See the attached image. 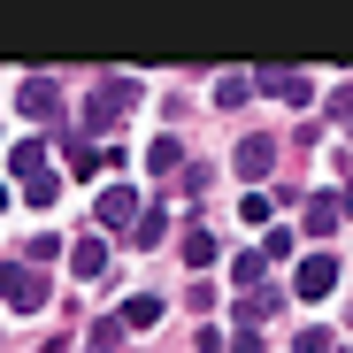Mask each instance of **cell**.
<instances>
[{
  "label": "cell",
  "mask_w": 353,
  "mask_h": 353,
  "mask_svg": "<svg viewBox=\"0 0 353 353\" xmlns=\"http://www.w3.org/2000/svg\"><path fill=\"white\" fill-rule=\"evenodd\" d=\"M246 92H261V77H246V70L215 77V108H246Z\"/></svg>",
  "instance_id": "10"
},
{
  "label": "cell",
  "mask_w": 353,
  "mask_h": 353,
  "mask_svg": "<svg viewBox=\"0 0 353 353\" xmlns=\"http://www.w3.org/2000/svg\"><path fill=\"white\" fill-rule=\"evenodd\" d=\"M123 223L139 230V223H146V208H139V192H131V185H108V192H100V230H123Z\"/></svg>",
  "instance_id": "3"
},
{
  "label": "cell",
  "mask_w": 353,
  "mask_h": 353,
  "mask_svg": "<svg viewBox=\"0 0 353 353\" xmlns=\"http://www.w3.org/2000/svg\"><path fill=\"white\" fill-rule=\"evenodd\" d=\"M292 353H330V330H323V323H307L300 338H292Z\"/></svg>",
  "instance_id": "19"
},
{
  "label": "cell",
  "mask_w": 353,
  "mask_h": 353,
  "mask_svg": "<svg viewBox=\"0 0 353 353\" xmlns=\"http://www.w3.org/2000/svg\"><path fill=\"white\" fill-rule=\"evenodd\" d=\"M16 108L23 115H62V85H54V77H23L16 85Z\"/></svg>",
  "instance_id": "6"
},
{
  "label": "cell",
  "mask_w": 353,
  "mask_h": 353,
  "mask_svg": "<svg viewBox=\"0 0 353 353\" xmlns=\"http://www.w3.org/2000/svg\"><path fill=\"white\" fill-rule=\"evenodd\" d=\"M261 92H276V100H292V108H307V100H315V85H307L300 70H261Z\"/></svg>",
  "instance_id": "8"
},
{
  "label": "cell",
  "mask_w": 353,
  "mask_h": 353,
  "mask_svg": "<svg viewBox=\"0 0 353 353\" xmlns=\"http://www.w3.org/2000/svg\"><path fill=\"white\" fill-rule=\"evenodd\" d=\"M239 215L246 223H269V192H239Z\"/></svg>",
  "instance_id": "20"
},
{
  "label": "cell",
  "mask_w": 353,
  "mask_h": 353,
  "mask_svg": "<svg viewBox=\"0 0 353 353\" xmlns=\"http://www.w3.org/2000/svg\"><path fill=\"white\" fill-rule=\"evenodd\" d=\"M230 353H261V330H254V323H239V330H230Z\"/></svg>",
  "instance_id": "21"
},
{
  "label": "cell",
  "mask_w": 353,
  "mask_h": 353,
  "mask_svg": "<svg viewBox=\"0 0 353 353\" xmlns=\"http://www.w3.org/2000/svg\"><path fill=\"white\" fill-rule=\"evenodd\" d=\"M215 261V239H208V230H185V269H208Z\"/></svg>",
  "instance_id": "14"
},
{
  "label": "cell",
  "mask_w": 353,
  "mask_h": 353,
  "mask_svg": "<svg viewBox=\"0 0 353 353\" xmlns=\"http://www.w3.org/2000/svg\"><path fill=\"white\" fill-rule=\"evenodd\" d=\"M123 323H131V330H146V323H161V300H154V292H139V300H123Z\"/></svg>",
  "instance_id": "13"
},
{
  "label": "cell",
  "mask_w": 353,
  "mask_h": 353,
  "mask_svg": "<svg viewBox=\"0 0 353 353\" xmlns=\"http://www.w3.org/2000/svg\"><path fill=\"white\" fill-rule=\"evenodd\" d=\"M292 284H300V300H323V292L338 284V261L330 254H300V276H292Z\"/></svg>",
  "instance_id": "7"
},
{
  "label": "cell",
  "mask_w": 353,
  "mask_h": 353,
  "mask_svg": "<svg viewBox=\"0 0 353 353\" xmlns=\"http://www.w3.org/2000/svg\"><path fill=\"white\" fill-rule=\"evenodd\" d=\"M70 269H77V276H100V269H108V239H77V246H70Z\"/></svg>",
  "instance_id": "11"
},
{
  "label": "cell",
  "mask_w": 353,
  "mask_h": 353,
  "mask_svg": "<svg viewBox=\"0 0 353 353\" xmlns=\"http://www.w3.org/2000/svg\"><path fill=\"white\" fill-rule=\"evenodd\" d=\"M123 330H131L123 315H100V323H92V353H115V345H123Z\"/></svg>",
  "instance_id": "12"
},
{
  "label": "cell",
  "mask_w": 353,
  "mask_h": 353,
  "mask_svg": "<svg viewBox=\"0 0 353 353\" xmlns=\"http://www.w3.org/2000/svg\"><path fill=\"white\" fill-rule=\"evenodd\" d=\"M161 230H169V215H161V208H146V223L131 230V239H139V246H161Z\"/></svg>",
  "instance_id": "18"
},
{
  "label": "cell",
  "mask_w": 353,
  "mask_h": 353,
  "mask_svg": "<svg viewBox=\"0 0 353 353\" xmlns=\"http://www.w3.org/2000/svg\"><path fill=\"white\" fill-rule=\"evenodd\" d=\"M139 92H146L139 77H100V92H92V108H85V123H92V131H108L115 115H131V108H139Z\"/></svg>",
  "instance_id": "1"
},
{
  "label": "cell",
  "mask_w": 353,
  "mask_h": 353,
  "mask_svg": "<svg viewBox=\"0 0 353 353\" xmlns=\"http://www.w3.org/2000/svg\"><path fill=\"white\" fill-rule=\"evenodd\" d=\"M8 169L23 176V185H39V176H46V146H39V139H16V146H8Z\"/></svg>",
  "instance_id": "9"
},
{
  "label": "cell",
  "mask_w": 353,
  "mask_h": 353,
  "mask_svg": "<svg viewBox=\"0 0 353 353\" xmlns=\"http://www.w3.org/2000/svg\"><path fill=\"white\" fill-rule=\"evenodd\" d=\"M23 200H31V208H54V200H62V176H39V185H23Z\"/></svg>",
  "instance_id": "17"
},
{
  "label": "cell",
  "mask_w": 353,
  "mask_h": 353,
  "mask_svg": "<svg viewBox=\"0 0 353 353\" xmlns=\"http://www.w3.org/2000/svg\"><path fill=\"white\" fill-rule=\"evenodd\" d=\"M345 223V200H330V192H307L300 200V230H307V239H323V230H338Z\"/></svg>",
  "instance_id": "5"
},
{
  "label": "cell",
  "mask_w": 353,
  "mask_h": 353,
  "mask_svg": "<svg viewBox=\"0 0 353 353\" xmlns=\"http://www.w3.org/2000/svg\"><path fill=\"white\" fill-rule=\"evenodd\" d=\"M146 161H154V169H176V161H185V139H154Z\"/></svg>",
  "instance_id": "16"
},
{
  "label": "cell",
  "mask_w": 353,
  "mask_h": 353,
  "mask_svg": "<svg viewBox=\"0 0 353 353\" xmlns=\"http://www.w3.org/2000/svg\"><path fill=\"white\" fill-rule=\"evenodd\" d=\"M330 115H353V85H338V92H330Z\"/></svg>",
  "instance_id": "22"
},
{
  "label": "cell",
  "mask_w": 353,
  "mask_h": 353,
  "mask_svg": "<svg viewBox=\"0 0 353 353\" xmlns=\"http://www.w3.org/2000/svg\"><path fill=\"white\" fill-rule=\"evenodd\" d=\"M0 292H8V307H16V315L46 307V276H39L31 261H8V269H0Z\"/></svg>",
  "instance_id": "2"
},
{
  "label": "cell",
  "mask_w": 353,
  "mask_h": 353,
  "mask_svg": "<svg viewBox=\"0 0 353 353\" xmlns=\"http://www.w3.org/2000/svg\"><path fill=\"white\" fill-rule=\"evenodd\" d=\"M261 269H269V254H239V261H230V276H239V292H246V284L261 292Z\"/></svg>",
  "instance_id": "15"
},
{
  "label": "cell",
  "mask_w": 353,
  "mask_h": 353,
  "mask_svg": "<svg viewBox=\"0 0 353 353\" xmlns=\"http://www.w3.org/2000/svg\"><path fill=\"white\" fill-rule=\"evenodd\" d=\"M345 215H353V185H345Z\"/></svg>",
  "instance_id": "23"
},
{
  "label": "cell",
  "mask_w": 353,
  "mask_h": 353,
  "mask_svg": "<svg viewBox=\"0 0 353 353\" xmlns=\"http://www.w3.org/2000/svg\"><path fill=\"white\" fill-rule=\"evenodd\" d=\"M46 353H54V345H46Z\"/></svg>",
  "instance_id": "24"
},
{
  "label": "cell",
  "mask_w": 353,
  "mask_h": 353,
  "mask_svg": "<svg viewBox=\"0 0 353 353\" xmlns=\"http://www.w3.org/2000/svg\"><path fill=\"white\" fill-rule=\"evenodd\" d=\"M230 161H239V176H246V185H261V176L276 169V139L246 131V139H239V154H230Z\"/></svg>",
  "instance_id": "4"
}]
</instances>
